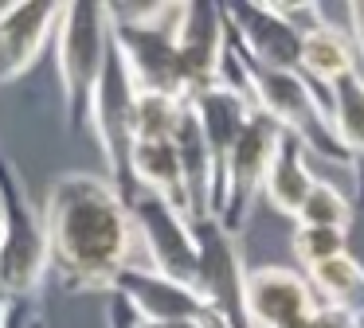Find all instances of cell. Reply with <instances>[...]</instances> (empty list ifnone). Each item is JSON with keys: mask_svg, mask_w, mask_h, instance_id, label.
Wrapping results in <instances>:
<instances>
[{"mask_svg": "<svg viewBox=\"0 0 364 328\" xmlns=\"http://www.w3.org/2000/svg\"><path fill=\"white\" fill-rule=\"evenodd\" d=\"M329 121L337 145L348 153L353 168L364 160V70L341 78L329 90Z\"/></svg>", "mask_w": 364, "mask_h": 328, "instance_id": "18", "label": "cell"}, {"mask_svg": "<svg viewBox=\"0 0 364 328\" xmlns=\"http://www.w3.org/2000/svg\"><path fill=\"white\" fill-rule=\"evenodd\" d=\"M51 270V242L43 211L32 207L24 180L9 156H0V297L28 301Z\"/></svg>", "mask_w": 364, "mask_h": 328, "instance_id": "3", "label": "cell"}, {"mask_svg": "<svg viewBox=\"0 0 364 328\" xmlns=\"http://www.w3.org/2000/svg\"><path fill=\"white\" fill-rule=\"evenodd\" d=\"M301 75L314 90H321L329 98V90L341 82V78L356 75L360 70V59H356V47L348 39V28H333L329 20L317 23L314 31H306L301 39Z\"/></svg>", "mask_w": 364, "mask_h": 328, "instance_id": "16", "label": "cell"}, {"mask_svg": "<svg viewBox=\"0 0 364 328\" xmlns=\"http://www.w3.org/2000/svg\"><path fill=\"white\" fill-rule=\"evenodd\" d=\"M141 328H204V324H188V320H181V324H141Z\"/></svg>", "mask_w": 364, "mask_h": 328, "instance_id": "26", "label": "cell"}, {"mask_svg": "<svg viewBox=\"0 0 364 328\" xmlns=\"http://www.w3.org/2000/svg\"><path fill=\"white\" fill-rule=\"evenodd\" d=\"M188 106H192V114H196L200 129H204L208 153H212V160H215V176H223V164H228L231 148L243 137L247 121H251V114H255V102L247 98L243 90H235V86L215 82L212 90L196 94Z\"/></svg>", "mask_w": 364, "mask_h": 328, "instance_id": "14", "label": "cell"}, {"mask_svg": "<svg viewBox=\"0 0 364 328\" xmlns=\"http://www.w3.org/2000/svg\"><path fill=\"white\" fill-rule=\"evenodd\" d=\"M306 278L314 285V293L321 297V305H337V309L364 317V266L353 254L333 258V262L309 270Z\"/></svg>", "mask_w": 364, "mask_h": 328, "instance_id": "19", "label": "cell"}, {"mask_svg": "<svg viewBox=\"0 0 364 328\" xmlns=\"http://www.w3.org/2000/svg\"><path fill=\"white\" fill-rule=\"evenodd\" d=\"M345 16H348V39L356 47V59L364 62V4H345Z\"/></svg>", "mask_w": 364, "mask_h": 328, "instance_id": "24", "label": "cell"}, {"mask_svg": "<svg viewBox=\"0 0 364 328\" xmlns=\"http://www.w3.org/2000/svg\"><path fill=\"white\" fill-rule=\"evenodd\" d=\"M0 328H16L12 317H9V301H4V297H0Z\"/></svg>", "mask_w": 364, "mask_h": 328, "instance_id": "25", "label": "cell"}, {"mask_svg": "<svg viewBox=\"0 0 364 328\" xmlns=\"http://www.w3.org/2000/svg\"><path fill=\"white\" fill-rule=\"evenodd\" d=\"M294 254H298L301 270H317V266L333 262V258L348 254V231H329V226H298L294 231Z\"/></svg>", "mask_w": 364, "mask_h": 328, "instance_id": "22", "label": "cell"}, {"mask_svg": "<svg viewBox=\"0 0 364 328\" xmlns=\"http://www.w3.org/2000/svg\"><path fill=\"white\" fill-rule=\"evenodd\" d=\"M278 141H282V125L255 109L247 129H243V137L235 141L228 164H223L220 192H215V219H220L231 234L243 231L255 199H262V184H267L270 160H274V153H278Z\"/></svg>", "mask_w": 364, "mask_h": 328, "instance_id": "7", "label": "cell"}, {"mask_svg": "<svg viewBox=\"0 0 364 328\" xmlns=\"http://www.w3.org/2000/svg\"><path fill=\"white\" fill-rule=\"evenodd\" d=\"M188 114L184 98L168 94H137V141H176Z\"/></svg>", "mask_w": 364, "mask_h": 328, "instance_id": "20", "label": "cell"}, {"mask_svg": "<svg viewBox=\"0 0 364 328\" xmlns=\"http://www.w3.org/2000/svg\"><path fill=\"white\" fill-rule=\"evenodd\" d=\"M309 148L301 145L294 133L282 129V141H278V153L270 160V172H267V184H262V199L278 211V215L294 219L298 223L301 207H306L309 192H314L317 176L309 172V160H306Z\"/></svg>", "mask_w": 364, "mask_h": 328, "instance_id": "15", "label": "cell"}, {"mask_svg": "<svg viewBox=\"0 0 364 328\" xmlns=\"http://www.w3.org/2000/svg\"><path fill=\"white\" fill-rule=\"evenodd\" d=\"M126 203H129V215H134V234L145 246V258H149L145 266L173 281L192 285L196 281V231H192V219L176 203H168L165 195L145 192V187H137Z\"/></svg>", "mask_w": 364, "mask_h": 328, "instance_id": "8", "label": "cell"}, {"mask_svg": "<svg viewBox=\"0 0 364 328\" xmlns=\"http://www.w3.org/2000/svg\"><path fill=\"white\" fill-rule=\"evenodd\" d=\"M28 328H48V324H43V320H32V324H28Z\"/></svg>", "mask_w": 364, "mask_h": 328, "instance_id": "27", "label": "cell"}, {"mask_svg": "<svg viewBox=\"0 0 364 328\" xmlns=\"http://www.w3.org/2000/svg\"><path fill=\"white\" fill-rule=\"evenodd\" d=\"M181 4H110V35L137 94L188 102V75L176 51Z\"/></svg>", "mask_w": 364, "mask_h": 328, "instance_id": "2", "label": "cell"}, {"mask_svg": "<svg viewBox=\"0 0 364 328\" xmlns=\"http://www.w3.org/2000/svg\"><path fill=\"white\" fill-rule=\"evenodd\" d=\"M306 328H360V317L337 305H317V312L306 320Z\"/></svg>", "mask_w": 364, "mask_h": 328, "instance_id": "23", "label": "cell"}, {"mask_svg": "<svg viewBox=\"0 0 364 328\" xmlns=\"http://www.w3.org/2000/svg\"><path fill=\"white\" fill-rule=\"evenodd\" d=\"M134 184L145 187V192L165 195L168 203H176V207L188 215L176 141H137V148H134Z\"/></svg>", "mask_w": 364, "mask_h": 328, "instance_id": "17", "label": "cell"}, {"mask_svg": "<svg viewBox=\"0 0 364 328\" xmlns=\"http://www.w3.org/2000/svg\"><path fill=\"white\" fill-rule=\"evenodd\" d=\"M196 231V293L220 312L228 328H251V312H247V270L243 250H239V234H231L215 215L192 223Z\"/></svg>", "mask_w": 364, "mask_h": 328, "instance_id": "6", "label": "cell"}, {"mask_svg": "<svg viewBox=\"0 0 364 328\" xmlns=\"http://www.w3.org/2000/svg\"><path fill=\"white\" fill-rule=\"evenodd\" d=\"M110 4H63V20L55 31V70L67 109V133H79L90 121L98 78L110 55Z\"/></svg>", "mask_w": 364, "mask_h": 328, "instance_id": "4", "label": "cell"}, {"mask_svg": "<svg viewBox=\"0 0 364 328\" xmlns=\"http://www.w3.org/2000/svg\"><path fill=\"white\" fill-rule=\"evenodd\" d=\"M51 270L71 293H102L122 278L137 246L134 215L106 172H59L43 199Z\"/></svg>", "mask_w": 364, "mask_h": 328, "instance_id": "1", "label": "cell"}, {"mask_svg": "<svg viewBox=\"0 0 364 328\" xmlns=\"http://www.w3.org/2000/svg\"><path fill=\"white\" fill-rule=\"evenodd\" d=\"M114 293L141 317V324H204V328H228L220 312L196 293V285L173 281L149 266H126L122 278L114 281Z\"/></svg>", "mask_w": 364, "mask_h": 328, "instance_id": "9", "label": "cell"}, {"mask_svg": "<svg viewBox=\"0 0 364 328\" xmlns=\"http://www.w3.org/2000/svg\"><path fill=\"white\" fill-rule=\"evenodd\" d=\"M223 16H228V31L247 51V59H255L259 67H270V70L301 67V39H306V31L294 28L278 4L239 0V4H223Z\"/></svg>", "mask_w": 364, "mask_h": 328, "instance_id": "10", "label": "cell"}, {"mask_svg": "<svg viewBox=\"0 0 364 328\" xmlns=\"http://www.w3.org/2000/svg\"><path fill=\"white\" fill-rule=\"evenodd\" d=\"M321 297L314 293L306 270L290 266H259L247 278V312L251 328H306Z\"/></svg>", "mask_w": 364, "mask_h": 328, "instance_id": "12", "label": "cell"}, {"mask_svg": "<svg viewBox=\"0 0 364 328\" xmlns=\"http://www.w3.org/2000/svg\"><path fill=\"white\" fill-rule=\"evenodd\" d=\"M176 51H181L184 75H188V102H192L196 94L212 90L223 75V55H228V16H223V4H208V0L181 4Z\"/></svg>", "mask_w": 364, "mask_h": 328, "instance_id": "11", "label": "cell"}, {"mask_svg": "<svg viewBox=\"0 0 364 328\" xmlns=\"http://www.w3.org/2000/svg\"><path fill=\"white\" fill-rule=\"evenodd\" d=\"M298 226H329V231H348L353 226V203L337 192L333 184L317 180L309 192L306 207L298 215Z\"/></svg>", "mask_w": 364, "mask_h": 328, "instance_id": "21", "label": "cell"}, {"mask_svg": "<svg viewBox=\"0 0 364 328\" xmlns=\"http://www.w3.org/2000/svg\"><path fill=\"white\" fill-rule=\"evenodd\" d=\"M360 328H364V317H360Z\"/></svg>", "mask_w": 364, "mask_h": 328, "instance_id": "28", "label": "cell"}, {"mask_svg": "<svg viewBox=\"0 0 364 328\" xmlns=\"http://www.w3.org/2000/svg\"><path fill=\"white\" fill-rule=\"evenodd\" d=\"M63 20V4H4L0 8V86L16 82L20 75L36 67L43 47L59 31Z\"/></svg>", "mask_w": 364, "mask_h": 328, "instance_id": "13", "label": "cell"}, {"mask_svg": "<svg viewBox=\"0 0 364 328\" xmlns=\"http://www.w3.org/2000/svg\"><path fill=\"white\" fill-rule=\"evenodd\" d=\"M90 129L98 137L106 160V180L122 192V199L137 192L134 184V148H137V86L122 62L118 47L110 43L106 70L98 78L95 102H90Z\"/></svg>", "mask_w": 364, "mask_h": 328, "instance_id": "5", "label": "cell"}]
</instances>
